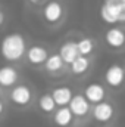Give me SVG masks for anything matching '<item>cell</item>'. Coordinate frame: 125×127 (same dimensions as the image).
<instances>
[{
    "label": "cell",
    "instance_id": "obj_14",
    "mask_svg": "<svg viewBox=\"0 0 125 127\" xmlns=\"http://www.w3.org/2000/svg\"><path fill=\"white\" fill-rule=\"evenodd\" d=\"M74 121V115L68 106H59L53 111V123L58 127H69Z\"/></svg>",
    "mask_w": 125,
    "mask_h": 127
},
{
    "label": "cell",
    "instance_id": "obj_18",
    "mask_svg": "<svg viewBox=\"0 0 125 127\" xmlns=\"http://www.w3.org/2000/svg\"><path fill=\"white\" fill-rule=\"evenodd\" d=\"M38 108L44 114H53V111L56 109V103L50 95H43L38 99Z\"/></svg>",
    "mask_w": 125,
    "mask_h": 127
},
{
    "label": "cell",
    "instance_id": "obj_3",
    "mask_svg": "<svg viewBox=\"0 0 125 127\" xmlns=\"http://www.w3.org/2000/svg\"><path fill=\"white\" fill-rule=\"evenodd\" d=\"M41 16L46 21V24L58 25L65 18V7L59 0H49L41 9Z\"/></svg>",
    "mask_w": 125,
    "mask_h": 127
},
{
    "label": "cell",
    "instance_id": "obj_10",
    "mask_svg": "<svg viewBox=\"0 0 125 127\" xmlns=\"http://www.w3.org/2000/svg\"><path fill=\"white\" fill-rule=\"evenodd\" d=\"M18 80H19V74L16 68L10 65L0 66V87H12L18 83Z\"/></svg>",
    "mask_w": 125,
    "mask_h": 127
},
{
    "label": "cell",
    "instance_id": "obj_15",
    "mask_svg": "<svg viewBox=\"0 0 125 127\" xmlns=\"http://www.w3.org/2000/svg\"><path fill=\"white\" fill-rule=\"evenodd\" d=\"M71 66V72L74 75H83L88 71L90 68V59L87 56H83V55H78L72 62L69 64Z\"/></svg>",
    "mask_w": 125,
    "mask_h": 127
},
{
    "label": "cell",
    "instance_id": "obj_9",
    "mask_svg": "<svg viewBox=\"0 0 125 127\" xmlns=\"http://www.w3.org/2000/svg\"><path fill=\"white\" fill-rule=\"evenodd\" d=\"M104 41L109 47L112 49H121L124 46L125 41V34L124 30L119 27H112L104 32Z\"/></svg>",
    "mask_w": 125,
    "mask_h": 127
},
{
    "label": "cell",
    "instance_id": "obj_16",
    "mask_svg": "<svg viewBox=\"0 0 125 127\" xmlns=\"http://www.w3.org/2000/svg\"><path fill=\"white\" fill-rule=\"evenodd\" d=\"M96 47V43L91 37H83L77 41V49H78V55H83V56H88L91 55Z\"/></svg>",
    "mask_w": 125,
    "mask_h": 127
},
{
    "label": "cell",
    "instance_id": "obj_21",
    "mask_svg": "<svg viewBox=\"0 0 125 127\" xmlns=\"http://www.w3.org/2000/svg\"><path fill=\"white\" fill-rule=\"evenodd\" d=\"M3 22H4V13H3V12L0 10V25H1Z\"/></svg>",
    "mask_w": 125,
    "mask_h": 127
},
{
    "label": "cell",
    "instance_id": "obj_1",
    "mask_svg": "<svg viewBox=\"0 0 125 127\" xmlns=\"http://www.w3.org/2000/svg\"><path fill=\"white\" fill-rule=\"evenodd\" d=\"M27 50L25 37L21 32H9L0 41V55L7 62L19 61Z\"/></svg>",
    "mask_w": 125,
    "mask_h": 127
},
{
    "label": "cell",
    "instance_id": "obj_22",
    "mask_svg": "<svg viewBox=\"0 0 125 127\" xmlns=\"http://www.w3.org/2000/svg\"><path fill=\"white\" fill-rule=\"evenodd\" d=\"M0 93H1V92H0Z\"/></svg>",
    "mask_w": 125,
    "mask_h": 127
},
{
    "label": "cell",
    "instance_id": "obj_20",
    "mask_svg": "<svg viewBox=\"0 0 125 127\" xmlns=\"http://www.w3.org/2000/svg\"><path fill=\"white\" fill-rule=\"evenodd\" d=\"M31 4H40V3H43V0H28Z\"/></svg>",
    "mask_w": 125,
    "mask_h": 127
},
{
    "label": "cell",
    "instance_id": "obj_2",
    "mask_svg": "<svg viewBox=\"0 0 125 127\" xmlns=\"http://www.w3.org/2000/svg\"><path fill=\"white\" fill-rule=\"evenodd\" d=\"M100 18L109 24H122L125 21V0H104L100 6Z\"/></svg>",
    "mask_w": 125,
    "mask_h": 127
},
{
    "label": "cell",
    "instance_id": "obj_13",
    "mask_svg": "<svg viewBox=\"0 0 125 127\" xmlns=\"http://www.w3.org/2000/svg\"><path fill=\"white\" fill-rule=\"evenodd\" d=\"M72 95H74L72 93V89L68 87V86H58V87H55L50 92V96L53 97L56 106H66L68 102L71 100Z\"/></svg>",
    "mask_w": 125,
    "mask_h": 127
},
{
    "label": "cell",
    "instance_id": "obj_17",
    "mask_svg": "<svg viewBox=\"0 0 125 127\" xmlns=\"http://www.w3.org/2000/svg\"><path fill=\"white\" fill-rule=\"evenodd\" d=\"M62 66H63V61L61 59L59 53H52L44 61V68H46L47 72H58V71L62 69Z\"/></svg>",
    "mask_w": 125,
    "mask_h": 127
},
{
    "label": "cell",
    "instance_id": "obj_11",
    "mask_svg": "<svg viewBox=\"0 0 125 127\" xmlns=\"http://www.w3.org/2000/svg\"><path fill=\"white\" fill-rule=\"evenodd\" d=\"M84 97L90 102V103H99L102 100H104L106 97V90L102 84L99 83H91L84 89Z\"/></svg>",
    "mask_w": 125,
    "mask_h": 127
},
{
    "label": "cell",
    "instance_id": "obj_5",
    "mask_svg": "<svg viewBox=\"0 0 125 127\" xmlns=\"http://www.w3.org/2000/svg\"><path fill=\"white\" fill-rule=\"evenodd\" d=\"M68 108L74 117L83 118L90 112V102L84 97V95H72L71 100L68 102Z\"/></svg>",
    "mask_w": 125,
    "mask_h": 127
},
{
    "label": "cell",
    "instance_id": "obj_7",
    "mask_svg": "<svg viewBox=\"0 0 125 127\" xmlns=\"http://www.w3.org/2000/svg\"><path fill=\"white\" fill-rule=\"evenodd\" d=\"M104 81L107 86L116 89L121 87L124 83V68L119 64H112L104 71Z\"/></svg>",
    "mask_w": 125,
    "mask_h": 127
},
{
    "label": "cell",
    "instance_id": "obj_8",
    "mask_svg": "<svg viewBox=\"0 0 125 127\" xmlns=\"http://www.w3.org/2000/svg\"><path fill=\"white\" fill-rule=\"evenodd\" d=\"M25 55H27V59L28 62L34 65V66H38V65H43L46 58L49 56V52L44 46H40V44H34L31 47H28L25 50Z\"/></svg>",
    "mask_w": 125,
    "mask_h": 127
},
{
    "label": "cell",
    "instance_id": "obj_6",
    "mask_svg": "<svg viewBox=\"0 0 125 127\" xmlns=\"http://www.w3.org/2000/svg\"><path fill=\"white\" fill-rule=\"evenodd\" d=\"M113 114H115V108L110 102H106V100H102L99 103H94L93 111H91V115L96 121L99 123H107L113 118Z\"/></svg>",
    "mask_w": 125,
    "mask_h": 127
},
{
    "label": "cell",
    "instance_id": "obj_19",
    "mask_svg": "<svg viewBox=\"0 0 125 127\" xmlns=\"http://www.w3.org/2000/svg\"><path fill=\"white\" fill-rule=\"evenodd\" d=\"M3 112H4V103L0 100V117L3 115Z\"/></svg>",
    "mask_w": 125,
    "mask_h": 127
},
{
    "label": "cell",
    "instance_id": "obj_12",
    "mask_svg": "<svg viewBox=\"0 0 125 127\" xmlns=\"http://www.w3.org/2000/svg\"><path fill=\"white\" fill-rule=\"evenodd\" d=\"M59 56L63 61V64H69L72 62L77 56H78V49H77V41L74 40H66L63 41L59 47Z\"/></svg>",
    "mask_w": 125,
    "mask_h": 127
},
{
    "label": "cell",
    "instance_id": "obj_4",
    "mask_svg": "<svg viewBox=\"0 0 125 127\" xmlns=\"http://www.w3.org/2000/svg\"><path fill=\"white\" fill-rule=\"evenodd\" d=\"M9 97L16 106H27L32 102V89L27 84H15Z\"/></svg>",
    "mask_w": 125,
    "mask_h": 127
}]
</instances>
